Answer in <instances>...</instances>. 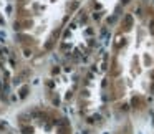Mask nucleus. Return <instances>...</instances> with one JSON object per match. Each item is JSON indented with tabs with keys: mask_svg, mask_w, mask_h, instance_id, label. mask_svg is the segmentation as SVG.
<instances>
[{
	"mask_svg": "<svg viewBox=\"0 0 154 134\" xmlns=\"http://www.w3.org/2000/svg\"><path fill=\"white\" fill-rule=\"evenodd\" d=\"M103 98L114 117H143L154 104V4L129 0L111 33Z\"/></svg>",
	"mask_w": 154,
	"mask_h": 134,
	"instance_id": "f257e3e1",
	"label": "nucleus"
},
{
	"mask_svg": "<svg viewBox=\"0 0 154 134\" xmlns=\"http://www.w3.org/2000/svg\"><path fill=\"white\" fill-rule=\"evenodd\" d=\"M113 134H134V131H133V126H131L129 121H123V124Z\"/></svg>",
	"mask_w": 154,
	"mask_h": 134,
	"instance_id": "39448f33",
	"label": "nucleus"
},
{
	"mask_svg": "<svg viewBox=\"0 0 154 134\" xmlns=\"http://www.w3.org/2000/svg\"><path fill=\"white\" fill-rule=\"evenodd\" d=\"M85 0H14L12 38L15 51L27 65L42 63L57 50L65 30Z\"/></svg>",
	"mask_w": 154,
	"mask_h": 134,
	"instance_id": "f03ea898",
	"label": "nucleus"
},
{
	"mask_svg": "<svg viewBox=\"0 0 154 134\" xmlns=\"http://www.w3.org/2000/svg\"><path fill=\"white\" fill-rule=\"evenodd\" d=\"M0 134H18V132H15L10 126H7L5 123H2V121H0Z\"/></svg>",
	"mask_w": 154,
	"mask_h": 134,
	"instance_id": "423d86ee",
	"label": "nucleus"
},
{
	"mask_svg": "<svg viewBox=\"0 0 154 134\" xmlns=\"http://www.w3.org/2000/svg\"><path fill=\"white\" fill-rule=\"evenodd\" d=\"M18 134H71L68 117L51 104H32L17 114Z\"/></svg>",
	"mask_w": 154,
	"mask_h": 134,
	"instance_id": "7ed1b4c3",
	"label": "nucleus"
},
{
	"mask_svg": "<svg viewBox=\"0 0 154 134\" xmlns=\"http://www.w3.org/2000/svg\"><path fill=\"white\" fill-rule=\"evenodd\" d=\"M27 66L23 60L18 55L12 58V61H7L0 55V114H5L12 104L14 96V83L18 75V68Z\"/></svg>",
	"mask_w": 154,
	"mask_h": 134,
	"instance_id": "20e7f679",
	"label": "nucleus"
}]
</instances>
